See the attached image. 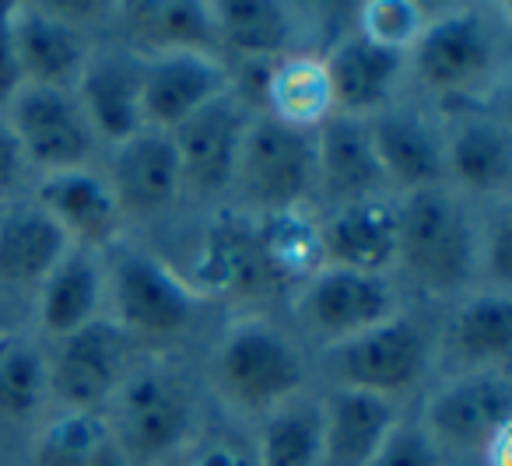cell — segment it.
Returning <instances> with one entry per match:
<instances>
[{"label":"cell","instance_id":"1","mask_svg":"<svg viewBox=\"0 0 512 466\" xmlns=\"http://www.w3.org/2000/svg\"><path fill=\"white\" fill-rule=\"evenodd\" d=\"M306 365L295 344L264 319H246L225 330L214 351V389L239 414L267 417L299 396Z\"/></svg>","mask_w":512,"mask_h":466},{"label":"cell","instance_id":"2","mask_svg":"<svg viewBox=\"0 0 512 466\" xmlns=\"http://www.w3.org/2000/svg\"><path fill=\"white\" fill-rule=\"evenodd\" d=\"M397 263L425 291H456L477 263V239L467 211L446 190L407 193L397 207Z\"/></svg>","mask_w":512,"mask_h":466},{"label":"cell","instance_id":"3","mask_svg":"<svg viewBox=\"0 0 512 466\" xmlns=\"http://www.w3.org/2000/svg\"><path fill=\"white\" fill-rule=\"evenodd\" d=\"M232 186H239L260 214L302 207L316 186L313 130L281 123L267 113L253 116L242 134Z\"/></svg>","mask_w":512,"mask_h":466},{"label":"cell","instance_id":"4","mask_svg":"<svg viewBox=\"0 0 512 466\" xmlns=\"http://www.w3.org/2000/svg\"><path fill=\"white\" fill-rule=\"evenodd\" d=\"M113 424L120 449L130 466H151L169 459L190 442L193 403L179 375L165 368L127 372L113 393Z\"/></svg>","mask_w":512,"mask_h":466},{"label":"cell","instance_id":"5","mask_svg":"<svg viewBox=\"0 0 512 466\" xmlns=\"http://www.w3.org/2000/svg\"><path fill=\"white\" fill-rule=\"evenodd\" d=\"M116 326L127 340L176 344L193 330L200 295L162 260L148 253H123L109 277Z\"/></svg>","mask_w":512,"mask_h":466},{"label":"cell","instance_id":"6","mask_svg":"<svg viewBox=\"0 0 512 466\" xmlns=\"http://www.w3.org/2000/svg\"><path fill=\"white\" fill-rule=\"evenodd\" d=\"M428 361H432V344L425 330L400 312L358 337L341 340L330 354L337 386L365 389L386 400L418 386L428 372Z\"/></svg>","mask_w":512,"mask_h":466},{"label":"cell","instance_id":"7","mask_svg":"<svg viewBox=\"0 0 512 466\" xmlns=\"http://www.w3.org/2000/svg\"><path fill=\"white\" fill-rule=\"evenodd\" d=\"M8 127L15 130L25 162L53 172L88 169L99 137L92 134L74 92L22 85L8 102Z\"/></svg>","mask_w":512,"mask_h":466},{"label":"cell","instance_id":"8","mask_svg":"<svg viewBox=\"0 0 512 466\" xmlns=\"http://www.w3.org/2000/svg\"><path fill=\"white\" fill-rule=\"evenodd\" d=\"M495 60V32L474 11H453L425 22L407 50V64L418 85L435 95H463L477 88L495 71Z\"/></svg>","mask_w":512,"mask_h":466},{"label":"cell","instance_id":"9","mask_svg":"<svg viewBox=\"0 0 512 466\" xmlns=\"http://www.w3.org/2000/svg\"><path fill=\"white\" fill-rule=\"evenodd\" d=\"M127 347V333L102 316L60 337L46 358L50 396H57L64 410H99L127 379Z\"/></svg>","mask_w":512,"mask_h":466},{"label":"cell","instance_id":"10","mask_svg":"<svg viewBox=\"0 0 512 466\" xmlns=\"http://www.w3.org/2000/svg\"><path fill=\"white\" fill-rule=\"evenodd\" d=\"M512 389L502 372H467L446 382L428 400L425 424L432 442L460 452H488L502 435H509Z\"/></svg>","mask_w":512,"mask_h":466},{"label":"cell","instance_id":"11","mask_svg":"<svg viewBox=\"0 0 512 466\" xmlns=\"http://www.w3.org/2000/svg\"><path fill=\"white\" fill-rule=\"evenodd\" d=\"M249 113L239 92L228 88L221 99L207 102L183 127L172 130V148L179 158V183L193 197H221L235 179V158L246 134Z\"/></svg>","mask_w":512,"mask_h":466},{"label":"cell","instance_id":"12","mask_svg":"<svg viewBox=\"0 0 512 466\" xmlns=\"http://www.w3.org/2000/svg\"><path fill=\"white\" fill-rule=\"evenodd\" d=\"M232 88L225 64L211 53H158L141 64L144 127L172 134L207 102Z\"/></svg>","mask_w":512,"mask_h":466},{"label":"cell","instance_id":"13","mask_svg":"<svg viewBox=\"0 0 512 466\" xmlns=\"http://www.w3.org/2000/svg\"><path fill=\"white\" fill-rule=\"evenodd\" d=\"M302 316L313 326V333L341 344V340H351L383 319L397 316V305H393V291L386 277L323 267L320 274L306 281Z\"/></svg>","mask_w":512,"mask_h":466},{"label":"cell","instance_id":"14","mask_svg":"<svg viewBox=\"0 0 512 466\" xmlns=\"http://www.w3.org/2000/svg\"><path fill=\"white\" fill-rule=\"evenodd\" d=\"M407 53L393 46L372 43L362 32L341 39L323 60V78H327L330 109L344 116H369L390 109V99L404 78Z\"/></svg>","mask_w":512,"mask_h":466},{"label":"cell","instance_id":"15","mask_svg":"<svg viewBox=\"0 0 512 466\" xmlns=\"http://www.w3.org/2000/svg\"><path fill=\"white\" fill-rule=\"evenodd\" d=\"M36 204L64 228L71 246L99 256L120 239L123 211L109 179L92 169H71L43 176L36 186Z\"/></svg>","mask_w":512,"mask_h":466},{"label":"cell","instance_id":"16","mask_svg":"<svg viewBox=\"0 0 512 466\" xmlns=\"http://www.w3.org/2000/svg\"><path fill=\"white\" fill-rule=\"evenodd\" d=\"M369 134L386 186H400L407 197L446 183V141L421 113L383 109L369 116Z\"/></svg>","mask_w":512,"mask_h":466},{"label":"cell","instance_id":"17","mask_svg":"<svg viewBox=\"0 0 512 466\" xmlns=\"http://www.w3.org/2000/svg\"><path fill=\"white\" fill-rule=\"evenodd\" d=\"M15 53L22 85L71 92L88 64V46L64 15L39 4H15Z\"/></svg>","mask_w":512,"mask_h":466},{"label":"cell","instance_id":"18","mask_svg":"<svg viewBox=\"0 0 512 466\" xmlns=\"http://www.w3.org/2000/svg\"><path fill=\"white\" fill-rule=\"evenodd\" d=\"M320 246L330 267L383 277L397 267V207L383 197L337 204L320 225Z\"/></svg>","mask_w":512,"mask_h":466},{"label":"cell","instance_id":"19","mask_svg":"<svg viewBox=\"0 0 512 466\" xmlns=\"http://www.w3.org/2000/svg\"><path fill=\"white\" fill-rule=\"evenodd\" d=\"M316 183L334 197L337 204L369 200L386 190V176L379 169L376 148H372L369 120L330 113L316 123Z\"/></svg>","mask_w":512,"mask_h":466},{"label":"cell","instance_id":"20","mask_svg":"<svg viewBox=\"0 0 512 466\" xmlns=\"http://www.w3.org/2000/svg\"><path fill=\"white\" fill-rule=\"evenodd\" d=\"M78 106L85 113L88 127L95 137L109 144H127L144 127L141 109V64L120 53H102L88 57L85 71L78 78Z\"/></svg>","mask_w":512,"mask_h":466},{"label":"cell","instance_id":"21","mask_svg":"<svg viewBox=\"0 0 512 466\" xmlns=\"http://www.w3.org/2000/svg\"><path fill=\"white\" fill-rule=\"evenodd\" d=\"M200 298H249L274 288L256 246V225L242 218L214 221L193 256V281H186Z\"/></svg>","mask_w":512,"mask_h":466},{"label":"cell","instance_id":"22","mask_svg":"<svg viewBox=\"0 0 512 466\" xmlns=\"http://www.w3.org/2000/svg\"><path fill=\"white\" fill-rule=\"evenodd\" d=\"M109 186H113L123 214L130 211L141 218H155V214L169 211L183 193L172 137L158 134V130H141L127 144H120Z\"/></svg>","mask_w":512,"mask_h":466},{"label":"cell","instance_id":"23","mask_svg":"<svg viewBox=\"0 0 512 466\" xmlns=\"http://www.w3.org/2000/svg\"><path fill=\"white\" fill-rule=\"evenodd\" d=\"M323 410V466H365L397 428V410L386 396L337 386Z\"/></svg>","mask_w":512,"mask_h":466},{"label":"cell","instance_id":"24","mask_svg":"<svg viewBox=\"0 0 512 466\" xmlns=\"http://www.w3.org/2000/svg\"><path fill=\"white\" fill-rule=\"evenodd\" d=\"M71 249L64 228L32 200L0 214V288H39Z\"/></svg>","mask_w":512,"mask_h":466},{"label":"cell","instance_id":"25","mask_svg":"<svg viewBox=\"0 0 512 466\" xmlns=\"http://www.w3.org/2000/svg\"><path fill=\"white\" fill-rule=\"evenodd\" d=\"M106 295V277H102L99 256L88 249L71 246L67 256L50 270L39 284V323L53 340L95 323Z\"/></svg>","mask_w":512,"mask_h":466},{"label":"cell","instance_id":"26","mask_svg":"<svg viewBox=\"0 0 512 466\" xmlns=\"http://www.w3.org/2000/svg\"><path fill=\"white\" fill-rule=\"evenodd\" d=\"M123 25L130 39L158 53H211L218 46L214 36L211 4L197 0H141L123 4Z\"/></svg>","mask_w":512,"mask_h":466},{"label":"cell","instance_id":"27","mask_svg":"<svg viewBox=\"0 0 512 466\" xmlns=\"http://www.w3.org/2000/svg\"><path fill=\"white\" fill-rule=\"evenodd\" d=\"M260 71H264V78L256 74L260 88L253 92V99L256 102L264 99L267 116H274V120L316 130V123L334 113L330 109L327 78H323V60L313 57L260 60Z\"/></svg>","mask_w":512,"mask_h":466},{"label":"cell","instance_id":"28","mask_svg":"<svg viewBox=\"0 0 512 466\" xmlns=\"http://www.w3.org/2000/svg\"><path fill=\"white\" fill-rule=\"evenodd\" d=\"M449 351L470 372H498L512 351V302L505 291L488 288L470 295L449 326Z\"/></svg>","mask_w":512,"mask_h":466},{"label":"cell","instance_id":"29","mask_svg":"<svg viewBox=\"0 0 512 466\" xmlns=\"http://www.w3.org/2000/svg\"><path fill=\"white\" fill-rule=\"evenodd\" d=\"M36 466H130L102 410H64L32 445Z\"/></svg>","mask_w":512,"mask_h":466},{"label":"cell","instance_id":"30","mask_svg":"<svg viewBox=\"0 0 512 466\" xmlns=\"http://www.w3.org/2000/svg\"><path fill=\"white\" fill-rule=\"evenodd\" d=\"M512 176L509 137L491 120H467L446 141V179L460 183L463 190L495 197L505 193Z\"/></svg>","mask_w":512,"mask_h":466},{"label":"cell","instance_id":"31","mask_svg":"<svg viewBox=\"0 0 512 466\" xmlns=\"http://www.w3.org/2000/svg\"><path fill=\"white\" fill-rule=\"evenodd\" d=\"M218 46L249 60H278L295 32L292 8L274 0H221L211 4Z\"/></svg>","mask_w":512,"mask_h":466},{"label":"cell","instance_id":"32","mask_svg":"<svg viewBox=\"0 0 512 466\" xmlns=\"http://www.w3.org/2000/svg\"><path fill=\"white\" fill-rule=\"evenodd\" d=\"M256 246L267 267L271 284H295L309 281L323 270V246L320 225L302 207L281 214H264L256 225Z\"/></svg>","mask_w":512,"mask_h":466},{"label":"cell","instance_id":"33","mask_svg":"<svg viewBox=\"0 0 512 466\" xmlns=\"http://www.w3.org/2000/svg\"><path fill=\"white\" fill-rule=\"evenodd\" d=\"M260 466H323V410L292 396L264 417V431L256 438Z\"/></svg>","mask_w":512,"mask_h":466},{"label":"cell","instance_id":"34","mask_svg":"<svg viewBox=\"0 0 512 466\" xmlns=\"http://www.w3.org/2000/svg\"><path fill=\"white\" fill-rule=\"evenodd\" d=\"M50 396L46 354L18 333H0V421L29 424Z\"/></svg>","mask_w":512,"mask_h":466},{"label":"cell","instance_id":"35","mask_svg":"<svg viewBox=\"0 0 512 466\" xmlns=\"http://www.w3.org/2000/svg\"><path fill=\"white\" fill-rule=\"evenodd\" d=\"M421 29H425L421 8H414L407 0H376V4L362 8V36L372 39V43L407 53Z\"/></svg>","mask_w":512,"mask_h":466},{"label":"cell","instance_id":"36","mask_svg":"<svg viewBox=\"0 0 512 466\" xmlns=\"http://www.w3.org/2000/svg\"><path fill=\"white\" fill-rule=\"evenodd\" d=\"M365 466H442V449L421 424H397Z\"/></svg>","mask_w":512,"mask_h":466},{"label":"cell","instance_id":"37","mask_svg":"<svg viewBox=\"0 0 512 466\" xmlns=\"http://www.w3.org/2000/svg\"><path fill=\"white\" fill-rule=\"evenodd\" d=\"M183 466H260L256 445L235 435L232 428H207L204 435L190 438Z\"/></svg>","mask_w":512,"mask_h":466},{"label":"cell","instance_id":"38","mask_svg":"<svg viewBox=\"0 0 512 466\" xmlns=\"http://www.w3.org/2000/svg\"><path fill=\"white\" fill-rule=\"evenodd\" d=\"M18 88H22V71L15 53V4L0 0V106H8Z\"/></svg>","mask_w":512,"mask_h":466},{"label":"cell","instance_id":"39","mask_svg":"<svg viewBox=\"0 0 512 466\" xmlns=\"http://www.w3.org/2000/svg\"><path fill=\"white\" fill-rule=\"evenodd\" d=\"M484 267H488V274L495 277V288L505 291L512 281V225L509 218H498L495 225L488 228V239H484Z\"/></svg>","mask_w":512,"mask_h":466},{"label":"cell","instance_id":"40","mask_svg":"<svg viewBox=\"0 0 512 466\" xmlns=\"http://www.w3.org/2000/svg\"><path fill=\"white\" fill-rule=\"evenodd\" d=\"M25 169H29V162H25L22 148H18L15 130L0 116V200L15 197V193L22 190Z\"/></svg>","mask_w":512,"mask_h":466},{"label":"cell","instance_id":"41","mask_svg":"<svg viewBox=\"0 0 512 466\" xmlns=\"http://www.w3.org/2000/svg\"><path fill=\"white\" fill-rule=\"evenodd\" d=\"M4 323H8V312H4V302H0V333H8L4 330Z\"/></svg>","mask_w":512,"mask_h":466}]
</instances>
